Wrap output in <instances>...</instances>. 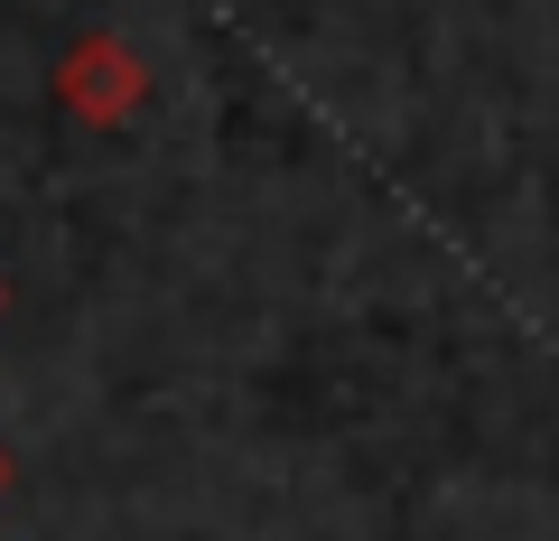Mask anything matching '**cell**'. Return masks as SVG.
I'll use <instances>...</instances> for the list:
<instances>
[{
	"mask_svg": "<svg viewBox=\"0 0 559 541\" xmlns=\"http://www.w3.org/2000/svg\"><path fill=\"white\" fill-rule=\"evenodd\" d=\"M0 318H10V271H0Z\"/></svg>",
	"mask_w": 559,
	"mask_h": 541,
	"instance_id": "2",
	"label": "cell"
},
{
	"mask_svg": "<svg viewBox=\"0 0 559 541\" xmlns=\"http://www.w3.org/2000/svg\"><path fill=\"white\" fill-rule=\"evenodd\" d=\"M57 103L84 121V131H121V121L150 113V66H140L131 38H112V28H84L75 47L57 57Z\"/></svg>",
	"mask_w": 559,
	"mask_h": 541,
	"instance_id": "1",
	"label": "cell"
},
{
	"mask_svg": "<svg viewBox=\"0 0 559 541\" xmlns=\"http://www.w3.org/2000/svg\"><path fill=\"white\" fill-rule=\"evenodd\" d=\"M0 495H10V448H0Z\"/></svg>",
	"mask_w": 559,
	"mask_h": 541,
	"instance_id": "3",
	"label": "cell"
}]
</instances>
